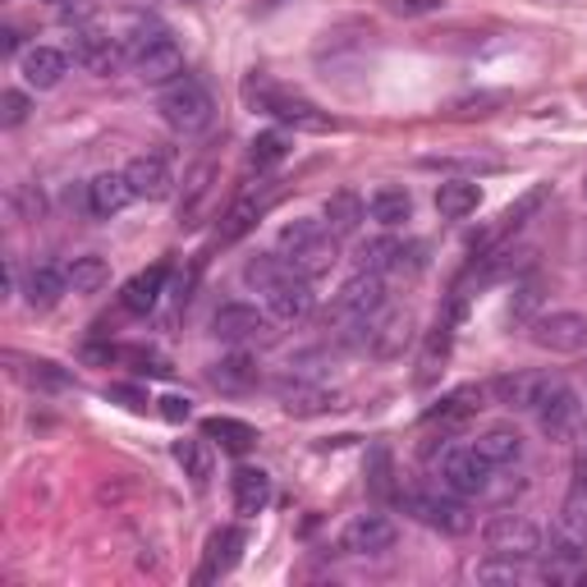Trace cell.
<instances>
[{"mask_svg": "<svg viewBox=\"0 0 587 587\" xmlns=\"http://www.w3.org/2000/svg\"><path fill=\"white\" fill-rule=\"evenodd\" d=\"M583 197H587V180H583Z\"/></svg>", "mask_w": 587, "mask_h": 587, "instance_id": "51", "label": "cell"}, {"mask_svg": "<svg viewBox=\"0 0 587 587\" xmlns=\"http://www.w3.org/2000/svg\"><path fill=\"white\" fill-rule=\"evenodd\" d=\"M14 207H19V216H23V221H37V216L46 212V202H42V193H37V189L23 184V189H14Z\"/></svg>", "mask_w": 587, "mask_h": 587, "instance_id": "45", "label": "cell"}, {"mask_svg": "<svg viewBox=\"0 0 587 587\" xmlns=\"http://www.w3.org/2000/svg\"><path fill=\"white\" fill-rule=\"evenodd\" d=\"M560 528L569 532V538H578L587 546V492H574L565 500V515H560Z\"/></svg>", "mask_w": 587, "mask_h": 587, "instance_id": "40", "label": "cell"}, {"mask_svg": "<svg viewBox=\"0 0 587 587\" xmlns=\"http://www.w3.org/2000/svg\"><path fill=\"white\" fill-rule=\"evenodd\" d=\"M399 538V528L386 515H353L340 532V551L345 555H386Z\"/></svg>", "mask_w": 587, "mask_h": 587, "instance_id": "12", "label": "cell"}, {"mask_svg": "<svg viewBox=\"0 0 587 587\" xmlns=\"http://www.w3.org/2000/svg\"><path fill=\"white\" fill-rule=\"evenodd\" d=\"M363 216H368V207H363V197L353 193V189H336V193L326 197V207H321V221H326V229H330L336 239L359 235Z\"/></svg>", "mask_w": 587, "mask_h": 587, "instance_id": "21", "label": "cell"}, {"mask_svg": "<svg viewBox=\"0 0 587 587\" xmlns=\"http://www.w3.org/2000/svg\"><path fill=\"white\" fill-rule=\"evenodd\" d=\"M313 308H317V298H313L308 275H290V280H280V285L267 290V313L275 321H285V326L313 317Z\"/></svg>", "mask_w": 587, "mask_h": 587, "instance_id": "14", "label": "cell"}, {"mask_svg": "<svg viewBox=\"0 0 587 587\" xmlns=\"http://www.w3.org/2000/svg\"><path fill=\"white\" fill-rule=\"evenodd\" d=\"M414 252H422L418 244H404L395 235L386 239H368L359 248V271H376V275H391V271H404V267H418Z\"/></svg>", "mask_w": 587, "mask_h": 587, "instance_id": "17", "label": "cell"}, {"mask_svg": "<svg viewBox=\"0 0 587 587\" xmlns=\"http://www.w3.org/2000/svg\"><path fill=\"white\" fill-rule=\"evenodd\" d=\"M65 275H69V290L74 294H101L111 285V267H106V258H97V252H83V258H74L69 267H65Z\"/></svg>", "mask_w": 587, "mask_h": 587, "instance_id": "33", "label": "cell"}, {"mask_svg": "<svg viewBox=\"0 0 587 587\" xmlns=\"http://www.w3.org/2000/svg\"><path fill=\"white\" fill-rule=\"evenodd\" d=\"M290 275H298L285 258H280V252H258V258H248L244 262V280H248V285L252 290H271V285H280V280H290Z\"/></svg>", "mask_w": 587, "mask_h": 587, "instance_id": "35", "label": "cell"}, {"mask_svg": "<svg viewBox=\"0 0 587 587\" xmlns=\"http://www.w3.org/2000/svg\"><path fill=\"white\" fill-rule=\"evenodd\" d=\"M69 56H74V65H83L88 74H97V79H111L120 65H129L124 60V46L111 33H97V29H74Z\"/></svg>", "mask_w": 587, "mask_h": 587, "instance_id": "10", "label": "cell"}, {"mask_svg": "<svg viewBox=\"0 0 587 587\" xmlns=\"http://www.w3.org/2000/svg\"><path fill=\"white\" fill-rule=\"evenodd\" d=\"M202 437L216 441L229 454H248L252 441H258V431H252L248 422H239V418H207V422H202Z\"/></svg>", "mask_w": 587, "mask_h": 587, "instance_id": "34", "label": "cell"}, {"mask_svg": "<svg viewBox=\"0 0 587 587\" xmlns=\"http://www.w3.org/2000/svg\"><path fill=\"white\" fill-rule=\"evenodd\" d=\"M229 496H235V509L244 519L262 515V509L271 505V477L262 469H235V477H229Z\"/></svg>", "mask_w": 587, "mask_h": 587, "instance_id": "22", "label": "cell"}, {"mask_svg": "<svg viewBox=\"0 0 587 587\" xmlns=\"http://www.w3.org/2000/svg\"><path fill=\"white\" fill-rule=\"evenodd\" d=\"M473 450L487 459L492 469H509V464H519L523 459V437L519 431H509V427H492V431H482Z\"/></svg>", "mask_w": 587, "mask_h": 587, "instance_id": "27", "label": "cell"}, {"mask_svg": "<svg viewBox=\"0 0 587 587\" xmlns=\"http://www.w3.org/2000/svg\"><path fill=\"white\" fill-rule=\"evenodd\" d=\"M408 336H414V321H408L404 313H391L386 321H368V349L376 353V359H399Z\"/></svg>", "mask_w": 587, "mask_h": 587, "instance_id": "26", "label": "cell"}, {"mask_svg": "<svg viewBox=\"0 0 587 587\" xmlns=\"http://www.w3.org/2000/svg\"><path fill=\"white\" fill-rule=\"evenodd\" d=\"M275 395H280V404H285L290 418H317V414H330V408L345 404L336 391L313 386V381H303V376H285L275 386Z\"/></svg>", "mask_w": 587, "mask_h": 587, "instance_id": "13", "label": "cell"}, {"mask_svg": "<svg viewBox=\"0 0 587 587\" xmlns=\"http://www.w3.org/2000/svg\"><path fill=\"white\" fill-rule=\"evenodd\" d=\"M267 207H271V193H267V197H258V193L239 197L235 207L225 212V221H221V244H239V239L248 235V229L262 221V212H267Z\"/></svg>", "mask_w": 587, "mask_h": 587, "instance_id": "28", "label": "cell"}, {"mask_svg": "<svg viewBox=\"0 0 587 587\" xmlns=\"http://www.w3.org/2000/svg\"><path fill=\"white\" fill-rule=\"evenodd\" d=\"M482 546H487L492 555H509V560H532L542 551V528L523 519V515H492L487 523H482Z\"/></svg>", "mask_w": 587, "mask_h": 587, "instance_id": "3", "label": "cell"}, {"mask_svg": "<svg viewBox=\"0 0 587 587\" xmlns=\"http://www.w3.org/2000/svg\"><path fill=\"white\" fill-rule=\"evenodd\" d=\"M482 207V189L473 184V180H445L441 189H437V212L445 216V221H464V216H473Z\"/></svg>", "mask_w": 587, "mask_h": 587, "instance_id": "29", "label": "cell"}, {"mask_svg": "<svg viewBox=\"0 0 587 587\" xmlns=\"http://www.w3.org/2000/svg\"><path fill=\"white\" fill-rule=\"evenodd\" d=\"M29 97H23L19 88H5V92H0V124H5V129H14V124H23V120H29Z\"/></svg>", "mask_w": 587, "mask_h": 587, "instance_id": "42", "label": "cell"}, {"mask_svg": "<svg viewBox=\"0 0 587 587\" xmlns=\"http://www.w3.org/2000/svg\"><path fill=\"white\" fill-rule=\"evenodd\" d=\"M239 551H244V532H239V528H221V532H212V542H207V565H202V583L235 569Z\"/></svg>", "mask_w": 587, "mask_h": 587, "instance_id": "31", "label": "cell"}, {"mask_svg": "<svg viewBox=\"0 0 587 587\" xmlns=\"http://www.w3.org/2000/svg\"><path fill=\"white\" fill-rule=\"evenodd\" d=\"M161 115L174 134H202V129H212V120H216V101L202 83L180 79L161 92Z\"/></svg>", "mask_w": 587, "mask_h": 587, "instance_id": "2", "label": "cell"}, {"mask_svg": "<svg viewBox=\"0 0 587 587\" xmlns=\"http://www.w3.org/2000/svg\"><path fill=\"white\" fill-rule=\"evenodd\" d=\"M248 97L258 101V111L275 115L280 124H294V129H308V134L336 129V120L321 115V111L313 106V101H303V97H294V92H280V88H271V83H252Z\"/></svg>", "mask_w": 587, "mask_h": 587, "instance_id": "5", "label": "cell"}, {"mask_svg": "<svg viewBox=\"0 0 587 587\" xmlns=\"http://www.w3.org/2000/svg\"><path fill=\"white\" fill-rule=\"evenodd\" d=\"M538 414V427H542V437L546 441H555V445H565V441H574V431H578V422H583V399L569 391V386H555L542 395V404L532 408Z\"/></svg>", "mask_w": 587, "mask_h": 587, "instance_id": "7", "label": "cell"}, {"mask_svg": "<svg viewBox=\"0 0 587 587\" xmlns=\"http://www.w3.org/2000/svg\"><path fill=\"white\" fill-rule=\"evenodd\" d=\"M111 399H124L129 408H147V395L134 391V386H111Z\"/></svg>", "mask_w": 587, "mask_h": 587, "instance_id": "47", "label": "cell"}, {"mask_svg": "<svg viewBox=\"0 0 587 587\" xmlns=\"http://www.w3.org/2000/svg\"><path fill=\"white\" fill-rule=\"evenodd\" d=\"M368 216L376 225H386V229H399L408 216H414V197H408L404 189H395V184H386V189H376L368 197Z\"/></svg>", "mask_w": 587, "mask_h": 587, "instance_id": "30", "label": "cell"}, {"mask_svg": "<svg viewBox=\"0 0 587 587\" xmlns=\"http://www.w3.org/2000/svg\"><path fill=\"white\" fill-rule=\"evenodd\" d=\"M532 345L546 353H583L587 349V317L583 313H546L532 321Z\"/></svg>", "mask_w": 587, "mask_h": 587, "instance_id": "11", "label": "cell"}, {"mask_svg": "<svg viewBox=\"0 0 587 587\" xmlns=\"http://www.w3.org/2000/svg\"><path fill=\"white\" fill-rule=\"evenodd\" d=\"M0 46H5V50H19V33L5 29V33H0Z\"/></svg>", "mask_w": 587, "mask_h": 587, "instance_id": "48", "label": "cell"}, {"mask_svg": "<svg viewBox=\"0 0 587 587\" xmlns=\"http://www.w3.org/2000/svg\"><path fill=\"white\" fill-rule=\"evenodd\" d=\"M477 583H528L532 574L523 569V560H509V555H492L487 565H477L473 569Z\"/></svg>", "mask_w": 587, "mask_h": 587, "instance_id": "38", "label": "cell"}, {"mask_svg": "<svg viewBox=\"0 0 587 587\" xmlns=\"http://www.w3.org/2000/svg\"><path fill=\"white\" fill-rule=\"evenodd\" d=\"M212 386L221 391V395H244V391H252L262 381V372H258V363L248 359V353H229V359H221V363H212Z\"/></svg>", "mask_w": 587, "mask_h": 587, "instance_id": "24", "label": "cell"}, {"mask_svg": "<svg viewBox=\"0 0 587 587\" xmlns=\"http://www.w3.org/2000/svg\"><path fill=\"white\" fill-rule=\"evenodd\" d=\"M271 313H258L252 303H225V308L212 317V336L225 345H258L271 340Z\"/></svg>", "mask_w": 587, "mask_h": 587, "instance_id": "9", "label": "cell"}, {"mask_svg": "<svg viewBox=\"0 0 587 587\" xmlns=\"http://www.w3.org/2000/svg\"><path fill=\"white\" fill-rule=\"evenodd\" d=\"M386 10L399 19H427V14L441 10V0H386Z\"/></svg>", "mask_w": 587, "mask_h": 587, "instance_id": "43", "label": "cell"}, {"mask_svg": "<svg viewBox=\"0 0 587 587\" xmlns=\"http://www.w3.org/2000/svg\"><path fill=\"white\" fill-rule=\"evenodd\" d=\"M23 79H29V88L46 92V88H56L65 74H69V50H56V46H33V50H23Z\"/></svg>", "mask_w": 587, "mask_h": 587, "instance_id": "18", "label": "cell"}, {"mask_svg": "<svg viewBox=\"0 0 587 587\" xmlns=\"http://www.w3.org/2000/svg\"><path fill=\"white\" fill-rule=\"evenodd\" d=\"M65 290H69V275H65V267L37 262L29 275H23V294H29V303H33V308H56Z\"/></svg>", "mask_w": 587, "mask_h": 587, "instance_id": "25", "label": "cell"}, {"mask_svg": "<svg viewBox=\"0 0 587 587\" xmlns=\"http://www.w3.org/2000/svg\"><path fill=\"white\" fill-rule=\"evenodd\" d=\"M161 285H166V267H151V271L134 275V280H129V285H124L120 303H124V308H129V313L147 317L151 308H157V298H161Z\"/></svg>", "mask_w": 587, "mask_h": 587, "instance_id": "32", "label": "cell"}, {"mask_svg": "<svg viewBox=\"0 0 587 587\" xmlns=\"http://www.w3.org/2000/svg\"><path fill=\"white\" fill-rule=\"evenodd\" d=\"M404 509L418 523L445 532V538H464V532L473 528V515H469L464 496H454V492L450 496H441V492H408L404 496Z\"/></svg>", "mask_w": 587, "mask_h": 587, "instance_id": "4", "label": "cell"}, {"mask_svg": "<svg viewBox=\"0 0 587 587\" xmlns=\"http://www.w3.org/2000/svg\"><path fill=\"white\" fill-rule=\"evenodd\" d=\"M174 459H180L184 477H193L197 487L212 477V454H207V445H202V441H174Z\"/></svg>", "mask_w": 587, "mask_h": 587, "instance_id": "37", "label": "cell"}, {"mask_svg": "<svg viewBox=\"0 0 587 587\" xmlns=\"http://www.w3.org/2000/svg\"><path fill=\"white\" fill-rule=\"evenodd\" d=\"M381 308H386V275H376V271L349 275V280H345V290L336 294V317H345L349 326L376 321Z\"/></svg>", "mask_w": 587, "mask_h": 587, "instance_id": "6", "label": "cell"}, {"mask_svg": "<svg viewBox=\"0 0 587 587\" xmlns=\"http://www.w3.org/2000/svg\"><path fill=\"white\" fill-rule=\"evenodd\" d=\"M546 197H551V184L528 189V193L515 202V207H505V212H500V225L492 229L487 239H482V248H500L509 235H519V229L528 225V216H538V212H542V202H546Z\"/></svg>", "mask_w": 587, "mask_h": 587, "instance_id": "23", "label": "cell"}, {"mask_svg": "<svg viewBox=\"0 0 587 587\" xmlns=\"http://www.w3.org/2000/svg\"><path fill=\"white\" fill-rule=\"evenodd\" d=\"M538 308H542V285H538V280H523V285L515 290V298H509V317H515V321H528Z\"/></svg>", "mask_w": 587, "mask_h": 587, "instance_id": "41", "label": "cell"}, {"mask_svg": "<svg viewBox=\"0 0 587 587\" xmlns=\"http://www.w3.org/2000/svg\"><path fill=\"white\" fill-rule=\"evenodd\" d=\"M124 174H129L134 193L147 197V202H166V197L174 193V174H170L166 157H134Z\"/></svg>", "mask_w": 587, "mask_h": 587, "instance_id": "20", "label": "cell"}, {"mask_svg": "<svg viewBox=\"0 0 587 587\" xmlns=\"http://www.w3.org/2000/svg\"><path fill=\"white\" fill-rule=\"evenodd\" d=\"M180 5H202V0H180Z\"/></svg>", "mask_w": 587, "mask_h": 587, "instance_id": "49", "label": "cell"}, {"mask_svg": "<svg viewBox=\"0 0 587 587\" xmlns=\"http://www.w3.org/2000/svg\"><path fill=\"white\" fill-rule=\"evenodd\" d=\"M166 37H170V33L161 29V23H147V29H134L129 37H124V42H120V46H124V60H129V65H134L138 56H147V50H151V46H157V42H166Z\"/></svg>", "mask_w": 587, "mask_h": 587, "instance_id": "39", "label": "cell"}, {"mask_svg": "<svg viewBox=\"0 0 587 587\" xmlns=\"http://www.w3.org/2000/svg\"><path fill=\"white\" fill-rule=\"evenodd\" d=\"M134 74H138L143 83H151V88L180 83V79H184V50H180V42H174V37L157 42V46L147 50V56L134 60Z\"/></svg>", "mask_w": 587, "mask_h": 587, "instance_id": "16", "label": "cell"}, {"mask_svg": "<svg viewBox=\"0 0 587 587\" xmlns=\"http://www.w3.org/2000/svg\"><path fill=\"white\" fill-rule=\"evenodd\" d=\"M492 464L482 459L473 445H459V450H445V459H441V482H445V492H454V496H482L492 487Z\"/></svg>", "mask_w": 587, "mask_h": 587, "instance_id": "8", "label": "cell"}, {"mask_svg": "<svg viewBox=\"0 0 587 587\" xmlns=\"http://www.w3.org/2000/svg\"><path fill=\"white\" fill-rule=\"evenodd\" d=\"M161 404V418L166 422H189V414H193V404L184 399V395H166V399H157Z\"/></svg>", "mask_w": 587, "mask_h": 587, "instance_id": "46", "label": "cell"}, {"mask_svg": "<svg viewBox=\"0 0 587 587\" xmlns=\"http://www.w3.org/2000/svg\"><path fill=\"white\" fill-rule=\"evenodd\" d=\"M92 14H97L92 0H60V23H69V29H88Z\"/></svg>", "mask_w": 587, "mask_h": 587, "instance_id": "44", "label": "cell"}, {"mask_svg": "<svg viewBox=\"0 0 587 587\" xmlns=\"http://www.w3.org/2000/svg\"><path fill=\"white\" fill-rule=\"evenodd\" d=\"M290 157V138L285 134H258V138H252V147H248V161L252 166H258V170H271V166H280V161H285Z\"/></svg>", "mask_w": 587, "mask_h": 587, "instance_id": "36", "label": "cell"}, {"mask_svg": "<svg viewBox=\"0 0 587 587\" xmlns=\"http://www.w3.org/2000/svg\"><path fill=\"white\" fill-rule=\"evenodd\" d=\"M555 386L551 376H538V372H509V376H496L492 386H487V395L496 399V404H505V408H538L542 404V395Z\"/></svg>", "mask_w": 587, "mask_h": 587, "instance_id": "15", "label": "cell"}, {"mask_svg": "<svg viewBox=\"0 0 587 587\" xmlns=\"http://www.w3.org/2000/svg\"><path fill=\"white\" fill-rule=\"evenodd\" d=\"M134 197H138V193H134V184H129V174H115V170L97 174V180L88 184V207H92V216H101V221H111L115 212H124Z\"/></svg>", "mask_w": 587, "mask_h": 587, "instance_id": "19", "label": "cell"}, {"mask_svg": "<svg viewBox=\"0 0 587 587\" xmlns=\"http://www.w3.org/2000/svg\"><path fill=\"white\" fill-rule=\"evenodd\" d=\"M280 258H285L298 275H326L330 267H336V235L326 229V221H313V216H298L290 225H280Z\"/></svg>", "mask_w": 587, "mask_h": 587, "instance_id": "1", "label": "cell"}, {"mask_svg": "<svg viewBox=\"0 0 587 587\" xmlns=\"http://www.w3.org/2000/svg\"><path fill=\"white\" fill-rule=\"evenodd\" d=\"M46 5H60V0H46Z\"/></svg>", "mask_w": 587, "mask_h": 587, "instance_id": "50", "label": "cell"}]
</instances>
